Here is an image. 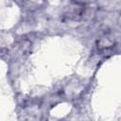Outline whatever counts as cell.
<instances>
[{
  "mask_svg": "<svg viewBox=\"0 0 121 121\" xmlns=\"http://www.w3.org/2000/svg\"><path fill=\"white\" fill-rule=\"evenodd\" d=\"M84 9H85L84 4L79 2H72L66 7L63 15L68 20L78 21L82 17L84 13Z\"/></svg>",
  "mask_w": 121,
  "mask_h": 121,
  "instance_id": "6da1fadb",
  "label": "cell"
}]
</instances>
